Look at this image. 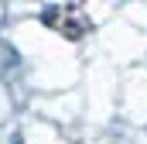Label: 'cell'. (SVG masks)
Segmentation results:
<instances>
[{
  "mask_svg": "<svg viewBox=\"0 0 147 144\" xmlns=\"http://www.w3.org/2000/svg\"><path fill=\"white\" fill-rule=\"evenodd\" d=\"M41 21H45V28L58 31V35H62V38H69V41L86 38V31L92 28L82 7H48V10L41 14Z\"/></svg>",
  "mask_w": 147,
  "mask_h": 144,
  "instance_id": "6da1fadb",
  "label": "cell"
}]
</instances>
